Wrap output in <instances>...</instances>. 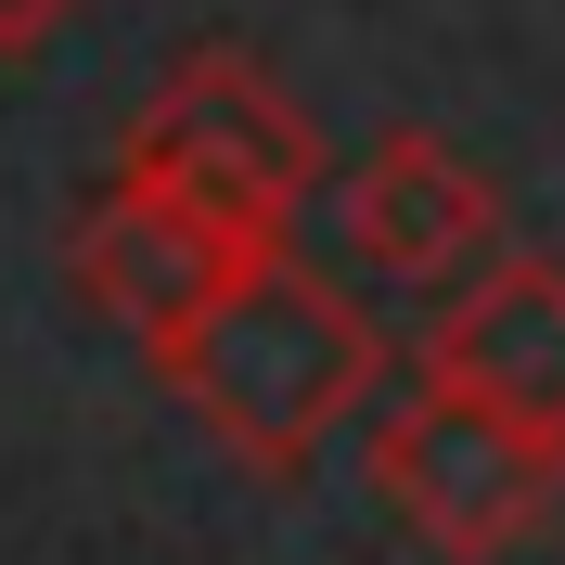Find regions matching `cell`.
I'll return each instance as SVG.
<instances>
[{"label":"cell","instance_id":"cell-1","mask_svg":"<svg viewBox=\"0 0 565 565\" xmlns=\"http://www.w3.org/2000/svg\"><path fill=\"white\" fill-rule=\"evenodd\" d=\"M154 386L206 424L245 476H296L360 398L386 386V334L309 257H257L180 348H154Z\"/></svg>","mask_w":565,"mask_h":565},{"label":"cell","instance_id":"cell-2","mask_svg":"<svg viewBox=\"0 0 565 565\" xmlns=\"http://www.w3.org/2000/svg\"><path fill=\"white\" fill-rule=\"evenodd\" d=\"M116 180L168 193L180 218H206L232 257H282L296 206L321 193V129L282 104L245 52H193L154 77V104L116 129Z\"/></svg>","mask_w":565,"mask_h":565},{"label":"cell","instance_id":"cell-3","mask_svg":"<svg viewBox=\"0 0 565 565\" xmlns=\"http://www.w3.org/2000/svg\"><path fill=\"white\" fill-rule=\"evenodd\" d=\"M360 476H373V501H386L437 565L527 553V540L553 527V501H565V450H553V437L476 412V398H450V386H412V398H398V412L373 424Z\"/></svg>","mask_w":565,"mask_h":565},{"label":"cell","instance_id":"cell-4","mask_svg":"<svg viewBox=\"0 0 565 565\" xmlns=\"http://www.w3.org/2000/svg\"><path fill=\"white\" fill-rule=\"evenodd\" d=\"M412 360H424V386H450V398H476V412L565 450V270L553 257L501 245L476 282H450V309L424 321Z\"/></svg>","mask_w":565,"mask_h":565},{"label":"cell","instance_id":"cell-5","mask_svg":"<svg viewBox=\"0 0 565 565\" xmlns=\"http://www.w3.org/2000/svg\"><path fill=\"white\" fill-rule=\"evenodd\" d=\"M65 270H77V296H90V309H104L141 360H154V348H180V334H193V321H206L218 296L257 270V257H232L206 218H180L168 193L104 180V206L65 218Z\"/></svg>","mask_w":565,"mask_h":565},{"label":"cell","instance_id":"cell-6","mask_svg":"<svg viewBox=\"0 0 565 565\" xmlns=\"http://www.w3.org/2000/svg\"><path fill=\"white\" fill-rule=\"evenodd\" d=\"M348 245L386 282H476L501 257V193L437 129H386L348 168Z\"/></svg>","mask_w":565,"mask_h":565},{"label":"cell","instance_id":"cell-7","mask_svg":"<svg viewBox=\"0 0 565 565\" xmlns=\"http://www.w3.org/2000/svg\"><path fill=\"white\" fill-rule=\"evenodd\" d=\"M65 13H77V0H0V65H26V52L65 26Z\"/></svg>","mask_w":565,"mask_h":565}]
</instances>
